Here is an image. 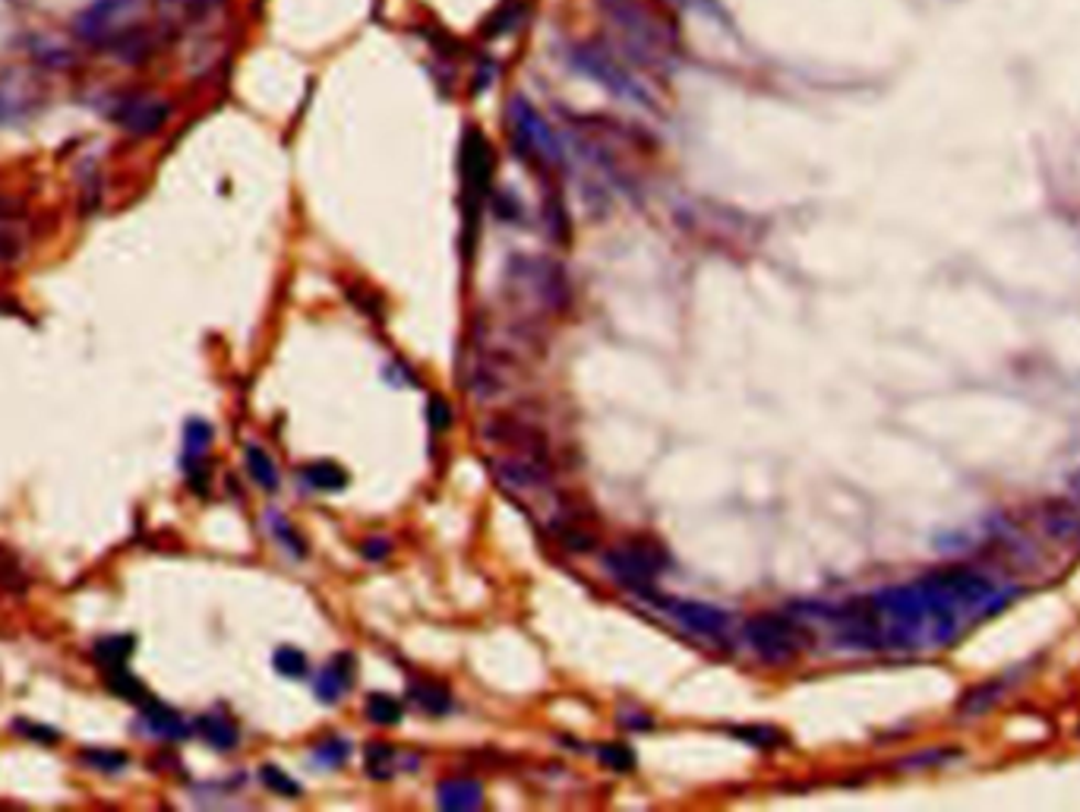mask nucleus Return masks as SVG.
Returning <instances> with one entry per match:
<instances>
[{
    "label": "nucleus",
    "instance_id": "nucleus-26",
    "mask_svg": "<svg viewBox=\"0 0 1080 812\" xmlns=\"http://www.w3.org/2000/svg\"><path fill=\"white\" fill-rule=\"evenodd\" d=\"M313 756H316V762L326 765V768H338V765H345V759H348V743L338 740V737H326V740L313 749Z\"/></svg>",
    "mask_w": 1080,
    "mask_h": 812
},
{
    "label": "nucleus",
    "instance_id": "nucleus-6",
    "mask_svg": "<svg viewBox=\"0 0 1080 812\" xmlns=\"http://www.w3.org/2000/svg\"><path fill=\"white\" fill-rule=\"evenodd\" d=\"M743 639L768 664H790L809 646L806 629L784 614H755L743 626Z\"/></svg>",
    "mask_w": 1080,
    "mask_h": 812
},
{
    "label": "nucleus",
    "instance_id": "nucleus-27",
    "mask_svg": "<svg viewBox=\"0 0 1080 812\" xmlns=\"http://www.w3.org/2000/svg\"><path fill=\"white\" fill-rule=\"evenodd\" d=\"M392 756H396L392 746L374 743V746L367 749V771H370L374 778H389V775H392Z\"/></svg>",
    "mask_w": 1080,
    "mask_h": 812
},
{
    "label": "nucleus",
    "instance_id": "nucleus-25",
    "mask_svg": "<svg viewBox=\"0 0 1080 812\" xmlns=\"http://www.w3.org/2000/svg\"><path fill=\"white\" fill-rule=\"evenodd\" d=\"M739 740H746V743H752V746H758V749H775V746H780L784 743V734L780 730H775V727H736L733 730Z\"/></svg>",
    "mask_w": 1080,
    "mask_h": 812
},
{
    "label": "nucleus",
    "instance_id": "nucleus-21",
    "mask_svg": "<svg viewBox=\"0 0 1080 812\" xmlns=\"http://www.w3.org/2000/svg\"><path fill=\"white\" fill-rule=\"evenodd\" d=\"M521 23H525V3H509V7H503V10L496 13L494 25H487V35H490V39L509 35V32L521 29Z\"/></svg>",
    "mask_w": 1080,
    "mask_h": 812
},
{
    "label": "nucleus",
    "instance_id": "nucleus-22",
    "mask_svg": "<svg viewBox=\"0 0 1080 812\" xmlns=\"http://www.w3.org/2000/svg\"><path fill=\"white\" fill-rule=\"evenodd\" d=\"M83 762L93 765L98 771H123L130 756L127 753H115V749H86L83 753Z\"/></svg>",
    "mask_w": 1080,
    "mask_h": 812
},
{
    "label": "nucleus",
    "instance_id": "nucleus-13",
    "mask_svg": "<svg viewBox=\"0 0 1080 812\" xmlns=\"http://www.w3.org/2000/svg\"><path fill=\"white\" fill-rule=\"evenodd\" d=\"M436 803L449 812H471L484 806V788L471 778H455V781H443L436 788Z\"/></svg>",
    "mask_w": 1080,
    "mask_h": 812
},
{
    "label": "nucleus",
    "instance_id": "nucleus-30",
    "mask_svg": "<svg viewBox=\"0 0 1080 812\" xmlns=\"http://www.w3.org/2000/svg\"><path fill=\"white\" fill-rule=\"evenodd\" d=\"M389 550H392V544H389L386 538H370V541L360 548V553H364L367 560H374L376 563V560H386V556H389Z\"/></svg>",
    "mask_w": 1080,
    "mask_h": 812
},
{
    "label": "nucleus",
    "instance_id": "nucleus-32",
    "mask_svg": "<svg viewBox=\"0 0 1080 812\" xmlns=\"http://www.w3.org/2000/svg\"><path fill=\"white\" fill-rule=\"evenodd\" d=\"M10 213H13V206H10V203H7V199L0 196V218H7V216H10Z\"/></svg>",
    "mask_w": 1080,
    "mask_h": 812
},
{
    "label": "nucleus",
    "instance_id": "nucleus-14",
    "mask_svg": "<svg viewBox=\"0 0 1080 812\" xmlns=\"http://www.w3.org/2000/svg\"><path fill=\"white\" fill-rule=\"evenodd\" d=\"M196 730H199V737L209 743L212 749H218V753H231L237 743H240L237 724L228 715H222V712H209V715L199 717V721H196Z\"/></svg>",
    "mask_w": 1080,
    "mask_h": 812
},
{
    "label": "nucleus",
    "instance_id": "nucleus-5",
    "mask_svg": "<svg viewBox=\"0 0 1080 812\" xmlns=\"http://www.w3.org/2000/svg\"><path fill=\"white\" fill-rule=\"evenodd\" d=\"M509 120H512V143L518 155L540 171H553L563 165V145L553 127L540 115L528 98L516 96L509 101Z\"/></svg>",
    "mask_w": 1080,
    "mask_h": 812
},
{
    "label": "nucleus",
    "instance_id": "nucleus-23",
    "mask_svg": "<svg viewBox=\"0 0 1080 812\" xmlns=\"http://www.w3.org/2000/svg\"><path fill=\"white\" fill-rule=\"evenodd\" d=\"M597 756H601V762L607 765V768H613V771H633L635 768V753L629 749V746H623V743H607V746H601Z\"/></svg>",
    "mask_w": 1080,
    "mask_h": 812
},
{
    "label": "nucleus",
    "instance_id": "nucleus-12",
    "mask_svg": "<svg viewBox=\"0 0 1080 812\" xmlns=\"http://www.w3.org/2000/svg\"><path fill=\"white\" fill-rule=\"evenodd\" d=\"M352 683H354V658L352 654H335L330 664L320 670V676H316V683H313V693H316V699H323V702H338V699L348 695Z\"/></svg>",
    "mask_w": 1080,
    "mask_h": 812
},
{
    "label": "nucleus",
    "instance_id": "nucleus-10",
    "mask_svg": "<svg viewBox=\"0 0 1080 812\" xmlns=\"http://www.w3.org/2000/svg\"><path fill=\"white\" fill-rule=\"evenodd\" d=\"M490 171H494L490 145H487V140L477 130H468V137L462 143V174H465V187L471 191V196H484L487 193V187H490Z\"/></svg>",
    "mask_w": 1080,
    "mask_h": 812
},
{
    "label": "nucleus",
    "instance_id": "nucleus-19",
    "mask_svg": "<svg viewBox=\"0 0 1080 812\" xmlns=\"http://www.w3.org/2000/svg\"><path fill=\"white\" fill-rule=\"evenodd\" d=\"M401 715H404V708H401V702L396 699V695L374 693L370 699H367V717H370L374 724H379V727H392V724H399Z\"/></svg>",
    "mask_w": 1080,
    "mask_h": 812
},
{
    "label": "nucleus",
    "instance_id": "nucleus-17",
    "mask_svg": "<svg viewBox=\"0 0 1080 812\" xmlns=\"http://www.w3.org/2000/svg\"><path fill=\"white\" fill-rule=\"evenodd\" d=\"M247 472H250V478L257 480L262 490H276L279 487V468H276L272 455L266 453L262 446H247Z\"/></svg>",
    "mask_w": 1080,
    "mask_h": 812
},
{
    "label": "nucleus",
    "instance_id": "nucleus-33",
    "mask_svg": "<svg viewBox=\"0 0 1080 812\" xmlns=\"http://www.w3.org/2000/svg\"><path fill=\"white\" fill-rule=\"evenodd\" d=\"M1071 490H1074V497H1078V502H1080V472L1071 478Z\"/></svg>",
    "mask_w": 1080,
    "mask_h": 812
},
{
    "label": "nucleus",
    "instance_id": "nucleus-7",
    "mask_svg": "<svg viewBox=\"0 0 1080 812\" xmlns=\"http://www.w3.org/2000/svg\"><path fill=\"white\" fill-rule=\"evenodd\" d=\"M604 566L623 588H633L635 595L648 597L655 595L660 570L667 566V553L651 541H633L626 548L611 550L604 556Z\"/></svg>",
    "mask_w": 1080,
    "mask_h": 812
},
{
    "label": "nucleus",
    "instance_id": "nucleus-4",
    "mask_svg": "<svg viewBox=\"0 0 1080 812\" xmlns=\"http://www.w3.org/2000/svg\"><path fill=\"white\" fill-rule=\"evenodd\" d=\"M569 64L582 73L585 79L597 83L604 93H611L619 101H629L635 108H658V96L648 86V79L635 67L633 61L604 39H585L569 48Z\"/></svg>",
    "mask_w": 1080,
    "mask_h": 812
},
{
    "label": "nucleus",
    "instance_id": "nucleus-11",
    "mask_svg": "<svg viewBox=\"0 0 1080 812\" xmlns=\"http://www.w3.org/2000/svg\"><path fill=\"white\" fill-rule=\"evenodd\" d=\"M142 715V730L145 737H159V740H187L190 737V724L184 717L177 715L174 708H168L162 702L149 699L145 705L140 708Z\"/></svg>",
    "mask_w": 1080,
    "mask_h": 812
},
{
    "label": "nucleus",
    "instance_id": "nucleus-28",
    "mask_svg": "<svg viewBox=\"0 0 1080 812\" xmlns=\"http://www.w3.org/2000/svg\"><path fill=\"white\" fill-rule=\"evenodd\" d=\"M168 7L177 13V17H187V20H199V17H209L212 10H218L225 0H165Z\"/></svg>",
    "mask_w": 1080,
    "mask_h": 812
},
{
    "label": "nucleus",
    "instance_id": "nucleus-18",
    "mask_svg": "<svg viewBox=\"0 0 1080 812\" xmlns=\"http://www.w3.org/2000/svg\"><path fill=\"white\" fill-rule=\"evenodd\" d=\"M133 646H137L133 636H108V639H101V642L95 646V661H98L105 670L123 668L127 658H130V651H133Z\"/></svg>",
    "mask_w": 1080,
    "mask_h": 812
},
{
    "label": "nucleus",
    "instance_id": "nucleus-3",
    "mask_svg": "<svg viewBox=\"0 0 1080 812\" xmlns=\"http://www.w3.org/2000/svg\"><path fill=\"white\" fill-rule=\"evenodd\" d=\"M145 0H93L73 17V35L89 45L118 54V61H142L149 35L142 32Z\"/></svg>",
    "mask_w": 1080,
    "mask_h": 812
},
{
    "label": "nucleus",
    "instance_id": "nucleus-2",
    "mask_svg": "<svg viewBox=\"0 0 1080 812\" xmlns=\"http://www.w3.org/2000/svg\"><path fill=\"white\" fill-rule=\"evenodd\" d=\"M613 45L645 73H670L682 54L680 23L667 0H597Z\"/></svg>",
    "mask_w": 1080,
    "mask_h": 812
},
{
    "label": "nucleus",
    "instance_id": "nucleus-9",
    "mask_svg": "<svg viewBox=\"0 0 1080 812\" xmlns=\"http://www.w3.org/2000/svg\"><path fill=\"white\" fill-rule=\"evenodd\" d=\"M111 120L118 123L123 133L145 140L155 137L168 120H171V101L152 93H137V96L120 98L111 111Z\"/></svg>",
    "mask_w": 1080,
    "mask_h": 812
},
{
    "label": "nucleus",
    "instance_id": "nucleus-29",
    "mask_svg": "<svg viewBox=\"0 0 1080 812\" xmlns=\"http://www.w3.org/2000/svg\"><path fill=\"white\" fill-rule=\"evenodd\" d=\"M426 418H430V427L436 433H446L452 427V408H449L446 399L433 396L430 405H426Z\"/></svg>",
    "mask_w": 1080,
    "mask_h": 812
},
{
    "label": "nucleus",
    "instance_id": "nucleus-8",
    "mask_svg": "<svg viewBox=\"0 0 1080 812\" xmlns=\"http://www.w3.org/2000/svg\"><path fill=\"white\" fill-rule=\"evenodd\" d=\"M648 600L660 604V610H667L673 620L680 622L685 632L708 639L714 646H727L730 642V617L727 610L714 607V604H702V600H680V597H658L648 595Z\"/></svg>",
    "mask_w": 1080,
    "mask_h": 812
},
{
    "label": "nucleus",
    "instance_id": "nucleus-1",
    "mask_svg": "<svg viewBox=\"0 0 1080 812\" xmlns=\"http://www.w3.org/2000/svg\"><path fill=\"white\" fill-rule=\"evenodd\" d=\"M1014 597L1017 588L970 566H948L907 585L882 588L870 595L878 651L951 646L970 626L1005 610Z\"/></svg>",
    "mask_w": 1080,
    "mask_h": 812
},
{
    "label": "nucleus",
    "instance_id": "nucleus-15",
    "mask_svg": "<svg viewBox=\"0 0 1080 812\" xmlns=\"http://www.w3.org/2000/svg\"><path fill=\"white\" fill-rule=\"evenodd\" d=\"M301 478L313 490H342V487H348V472L342 465H335V462H313L301 472Z\"/></svg>",
    "mask_w": 1080,
    "mask_h": 812
},
{
    "label": "nucleus",
    "instance_id": "nucleus-16",
    "mask_svg": "<svg viewBox=\"0 0 1080 812\" xmlns=\"http://www.w3.org/2000/svg\"><path fill=\"white\" fill-rule=\"evenodd\" d=\"M408 695L414 699V705H421L423 712H430V715H446L449 708H452V695L440 683H423V680L421 683H411Z\"/></svg>",
    "mask_w": 1080,
    "mask_h": 812
},
{
    "label": "nucleus",
    "instance_id": "nucleus-20",
    "mask_svg": "<svg viewBox=\"0 0 1080 812\" xmlns=\"http://www.w3.org/2000/svg\"><path fill=\"white\" fill-rule=\"evenodd\" d=\"M272 664H276V670H279L282 676H288V680H301L306 670H310L306 654L304 651H298V648H279L276 658H272Z\"/></svg>",
    "mask_w": 1080,
    "mask_h": 812
},
{
    "label": "nucleus",
    "instance_id": "nucleus-31",
    "mask_svg": "<svg viewBox=\"0 0 1080 812\" xmlns=\"http://www.w3.org/2000/svg\"><path fill=\"white\" fill-rule=\"evenodd\" d=\"M276 531H279V538H282L284 544H291V550H294L298 556H304V550H306L304 541H298V538H294V528L284 526V522H276Z\"/></svg>",
    "mask_w": 1080,
    "mask_h": 812
},
{
    "label": "nucleus",
    "instance_id": "nucleus-34",
    "mask_svg": "<svg viewBox=\"0 0 1080 812\" xmlns=\"http://www.w3.org/2000/svg\"><path fill=\"white\" fill-rule=\"evenodd\" d=\"M0 120H3V101H0Z\"/></svg>",
    "mask_w": 1080,
    "mask_h": 812
},
{
    "label": "nucleus",
    "instance_id": "nucleus-24",
    "mask_svg": "<svg viewBox=\"0 0 1080 812\" xmlns=\"http://www.w3.org/2000/svg\"><path fill=\"white\" fill-rule=\"evenodd\" d=\"M259 778H262V784H266V788L276 790V793H282V797H301V788H298V781H294V778H288L282 768H276V765H266V768L259 771Z\"/></svg>",
    "mask_w": 1080,
    "mask_h": 812
}]
</instances>
